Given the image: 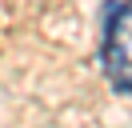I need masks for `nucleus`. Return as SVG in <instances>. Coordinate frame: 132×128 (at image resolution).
<instances>
[{
	"label": "nucleus",
	"instance_id": "f257e3e1",
	"mask_svg": "<svg viewBox=\"0 0 132 128\" xmlns=\"http://www.w3.org/2000/svg\"><path fill=\"white\" fill-rule=\"evenodd\" d=\"M128 16H132V8L124 0H104V12H100V64H104V76L112 80L116 92H132L128 52L120 48V24Z\"/></svg>",
	"mask_w": 132,
	"mask_h": 128
},
{
	"label": "nucleus",
	"instance_id": "f03ea898",
	"mask_svg": "<svg viewBox=\"0 0 132 128\" xmlns=\"http://www.w3.org/2000/svg\"><path fill=\"white\" fill-rule=\"evenodd\" d=\"M124 4H128V8H132V0H124Z\"/></svg>",
	"mask_w": 132,
	"mask_h": 128
}]
</instances>
